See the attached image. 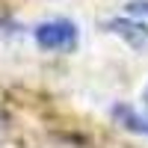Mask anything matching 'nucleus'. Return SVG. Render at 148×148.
<instances>
[{
  "mask_svg": "<svg viewBox=\"0 0 148 148\" xmlns=\"http://www.w3.org/2000/svg\"><path fill=\"white\" fill-rule=\"evenodd\" d=\"M36 36V45L42 47V51H53V53H68L77 47V39H80V33H77V24H71V21H45L39 24V27L33 30Z\"/></svg>",
  "mask_w": 148,
  "mask_h": 148,
  "instance_id": "1",
  "label": "nucleus"
},
{
  "mask_svg": "<svg viewBox=\"0 0 148 148\" xmlns=\"http://www.w3.org/2000/svg\"><path fill=\"white\" fill-rule=\"evenodd\" d=\"M107 30L119 36V39H125L127 45L133 47H148V27L145 24H136V21H125V18H113V21H107Z\"/></svg>",
  "mask_w": 148,
  "mask_h": 148,
  "instance_id": "2",
  "label": "nucleus"
},
{
  "mask_svg": "<svg viewBox=\"0 0 148 148\" xmlns=\"http://www.w3.org/2000/svg\"><path fill=\"white\" fill-rule=\"evenodd\" d=\"M113 119L119 121V127L136 133V136H148V116H145V113H136L133 107L116 104V107H113Z\"/></svg>",
  "mask_w": 148,
  "mask_h": 148,
  "instance_id": "3",
  "label": "nucleus"
},
{
  "mask_svg": "<svg viewBox=\"0 0 148 148\" xmlns=\"http://www.w3.org/2000/svg\"><path fill=\"white\" fill-rule=\"evenodd\" d=\"M130 15H139V18H145L148 15V0H130V3L125 6Z\"/></svg>",
  "mask_w": 148,
  "mask_h": 148,
  "instance_id": "4",
  "label": "nucleus"
},
{
  "mask_svg": "<svg viewBox=\"0 0 148 148\" xmlns=\"http://www.w3.org/2000/svg\"><path fill=\"white\" fill-rule=\"evenodd\" d=\"M145 104H148V89H145Z\"/></svg>",
  "mask_w": 148,
  "mask_h": 148,
  "instance_id": "5",
  "label": "nucleus"
}]
</instances>
